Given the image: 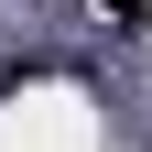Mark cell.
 <instances>
[{
    "instance_id": "1",
    "label": "cell",
    "mask_w": 152,
    "mask_h": 152,
    "mask_svg": "<svg viewBox=\"0 0 152 152\" xmlns=\"http://www.w3.org/2000/svg\"><path fill=\"white\" fill-rule=\"evenodd\" d=\"M98 11H109V22H152V0H98Z\"/></svg>"
}]
</instances>
